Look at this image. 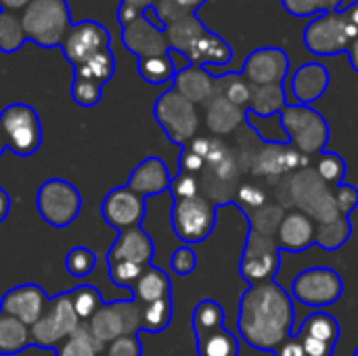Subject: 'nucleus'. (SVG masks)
<instances>
[{"mask_svg": "<svg viewBox=\"0 0 358 356\" xmlns=\"http://www.w3.org/2000/svg\"><path fill=\"white\" fill-rule=\"evenodd\" d=\"M27 346H31L29 327L19 319L0 313V356L19 355Z\"/></svg>", "mask_w": 358, "mask_h": 356, "instance_id": "nucleus-30", "label": "nucleus"}, {"mask_svg": "<svg viewBox=\"0 0 358 356\" xmlns=\"http://www.w3.org/2000/svg\"><path fill=\"white\" fill-rule=\"evenodd\" d=\"M107 266H109L111 283L117 285V287H126V290H132V285L138 281V277L145 271V266H138V264H132V262H113V264H107Z\"/></svg>", "mask_w": 358, "mask_h": 356, "instance_id": "nucleus-46", "label": "nucleus"}, {"mask_svg": "<svg viewBox=\"0 0 358 356\" xmlns=\"http://www.w3.org/2000/svg\"><path fill=\"white\" fill-rule=\"evenodd\" d=\"M103 97V86L88 80V78H80L73 76L71 82V99L76 101V105L80 107H94Z\"/></svg>", "mask_w": 358, "mask_h": 356, "instance_id": "nucleus-45", "label": "nucleus"}, {"mask_svg": "<svg viewBox=\"0 0 358 356\" xmlns=\"http://www.w3.org/2000/svg\"><path fill=\"white\" fill-rule=\"evenodd\" d=\"M164 31H166L170 50H174V52H178V55H182L187 59V55L191 52V48L197 44V40L208 29L199 21V17L195 13H185L178 19H174L172 23H168L164 27Z\"/></svg>", "mask_w": 358, "mask_h": 356, "instance_id": "nucleus-26", "label": "nucleus"}, {"mask_svg": "<svg viewBox=\"0 0 358 356\" xmlns=\"http://www.w3.org/2000/svg\"><path fill=\"white\" fill-rule=\"evenodd\" d=\"M94 264H96V256L92 250L84 248V245H76L67 252L65 256V269L71 277H78V279H84L88 277L92 271H94Z\"/></svg>", "mask_w": 358, "mask_h": 356, "instance_id": "nucleus-44", "label": "nucleus"}, {"mask_svg": "<svg viewBox=\"0 0 358 356\" xmlns=\"http://www.w3.org/2000/svg\"><path fill=\"white\" fill-rule=\"evenodd\" d=\"M178 8H182V10H187V13H195L206 0H172Z\"/></svg>", "mask_w": 358, "mask_h": 356, "instance_id": "nucleus-57", "label": "nucleus"}, {"mask_svg": "<svg viewBox=\"0 0 358 356\" xmlns=\"http://www.w3.org/2000/svg\"><path fill=\"white\" fill-rule=\"evenodd\" d=\"M352 235V225L346 216H338L336 220H329V222H319L317 225V245L327 250V252H334L338 248H342Z\"/></svg>", "mask_w": 358, "mask_h": 356, "instance_id": "nucleus-35", "label": "nucleus"}, {"mask_svg": "<svg viewBox=\"0 0 358 356\" xmlns=\"http://www.w3.org/2000/svg\"><path fill=\"white\" fill-rule=\"evenodd\" d=\"M315 172L317 176L327 185V187H338L344 183V176H346V162L340 153H334V151H323L317 159V166H315Z\"/></svg>", "mask_w": 358, "mask_h": 356, "instance_id": "nucleus-41", "label": "nucleus"}, {"mask_svg": "<svg viewBox=\"0 0 358 356\" xmlns=\"http://www.w3.org/2000/svg\"><path fill=\"white\" fill-rule=\"evenodd\" d=\"M0 134L19 157L34 155L42 145V124L34 107L25 103H10L0 111Z\"/></svg>", "mask_w": 358, "mask_h": 356, "instance_id": "nucleus-5", "label": "nucleus"}, {"mask_svg": "<svg viewBox=\"0 0 358 356\" xmlns=\"http://www.w3.org/2000/svg\"><path fill=\"white\" fill-rule=\"evenodd\" d=\"M170 193H172L174 201L195 197V195H199V180L195 178V174L180 172L176 178H172V183H170Z\"/></svg>", "mask_w": 358, "mask_h": 356, "instance_id": "nucleus-50", "label": "nucleus"}, {"mask_svg": "<svg viewBox=\"0 0 358 356\" xmlns=\"http://www.w3.org/2000/svg\"><path fill=\"white\" fill-rule=\"evenodd\" d=\"M233 59V48L231 44L220 38L218 34L206 31L197 44L191 48V52L187 55V61L191 65H199V67H210V65H227Z\"/></svg>", "mask_w": 358, "mask_h": 356, "instance_id": "nucleus-28", "label": "nucleus"}, {"mask_svg": "<svg viewBox=\"0 0 358 356\" xmlns=\"http://www.w3.org/2000/svg\"><path fill=\"white\" fill-rule=\"evenodd\" d=\"M138 73L145 82L149 84H168L174 80L178 67L172 61V52L159 55V57H149V59H138L136 63Z\"/></svg>", "mask_w": 358, "mask_h": 356, "instance_id": "nucleus-36", "label": "nucleus"}, {"mask_svg": "<svg viewBox=\"0 0 358 356\" xmlns=\"http://www.w3.org/2000/svg\"><path fill=\"white\" fill-rule=\"evenodd\" d=\"M155 256L153 239L143 231V227L122 231L107 254V264L113 262H132L138 266H149Z\"/></svg>", "mask_w": 358, "mask_h": 356, "instance_id": "nucleus-20", "label": "nucleus"}, {"mask_svg": "<svg viewBox=\"0 0 358 356\" xmlns=\"http://www.w3.org/2000/svg\"><path fill=\"white\" fill-rule=\"evenodd\" d=\"M178 166H180V172L197 174V172H201V170L206 168V162H203V157H199V155H197L195 151H191L189 147H182Z\"/></svg>", "mask_w": 358, "mask_h": 356, "instance_id": "nucleus-52", "label": "nucleus"}, {"mask_svg": "<svg viewBox=\"0 0 358 356\" xmlns=\"http://www.w3.org/2000/svg\"><path fill=\"white\" fill-rule=\"evenodd\" d=\"M27 36L23 31L21 15L0 10V52L13 55L25 44Z\"/></svg>", "mask_w": 358, "mask_h": 356, "instance_id": "nucleus-38", "label": "nucleus"}, {"mask_svg": "<svg viewBox=\"0 0 358 356\" xmlns=\"http://www.w3.org/2000/svg\"><path fill=\"white\" fill-rule=\"evenodd\" d=\"M245 115H248V109L233 105L218 92L206 103V124L210 132L216 136L235 132L245 122Z\"/></svg>", "mask_w": 358, "mask_h": 356, "instance_id": "nucleus-25", "label": "nucleus"}, {"mask_svg": "<svg viewBox=\"0 0 358 356\" xmlns=\"http://www.w3.org/2000/svg\"><path fill=\"white\" fill-rule=\"evenodd\" d=\"M344 0H281L283 8L294 17H321L340 8Z\"/></svg>", "mask_w": 358, "mask_h": 356, "instance_id": "nucleus-42", "label": "nucleus"}, {"mask_svg": "<svg viewBox=\"0 0 358 356\" xmlns=\"http://www.w3.org/2000/svg\"><path fill=\"white\" fill-rule=\"evenodd\" d=\"M172 298L170 300H157L151 304H141V327L149 334L164 332L172 321Z\"/></svg>", "mask_w": 358, "mask_h": 356, "instance_id": "nucleus-40", "label": "nucleus"}, {"mask_svg": "<svg viewBox=\"0 0 358 356\" xmlns=\"http://www.w3.org/2000/svg\"><path fill=\"white\" fill-rule=\"evenodd\" d=\"M191 323H193L195 338L206 336L210 332H216V329L224 327V311L216 300H201L193 311Z\"/></svg>", "mask_w": 358, "mask_h": 356, "instance_id": "nucleus-37", "label": "nucleus"}, {"mask_svg": "<svg viewBox=\"0 0 358 356\" xmlns=\"http://www.w3.org/2000/svg\"><path fill=\"white\" fill-rule=\"evenodd\" d=\"M105 346L92 336L86 323H80V327L67 336L57 348V356H103Z\"/></svg>", "mask_w": 358, "mask_h": 356, "instance_id": "nucleus-31", "label": "nucleus"}, {"mask_svg": "<svg viewBox=\"0 0 358 356\" xmlns=\"http://www.w3.org/2000/svg\"><path fill=\"white\" fill-rule=\"evenodd\" d=\"M48 300L50 298L46 296V292L40 285L23 283V285L8 290L0 298V313L10 315V317L19 319L21 323H25L27 327H31L46 311Z\"/></svg>", "mask_w": 358, "mask_h": 356, "instance_id": "nucleus-19", "label": "nucleus"}, {"mask_svg": "<svg viewBox=\"0 0 358 356\" xmlns=\"http://www.w3.org/2000/svg\"><path fill=\"white\" fill-rule=\"evenodd\" d=\"M80 327V319L69 300V292L57 294L48 300L42 317L29 327L31 344L40 348H57L67 336Z\"/></svg>", "mask_w": 358, "mask_h": 356, "instance_id": "nucleus-9", "label": "nucleus"}, {"mask_svg": "<svg viewBox=\"0 0 358 356\" xmlns=\"http://www.w3.org/2000/svg\"><path fill=\"white\" fill-rule=\"evenodd\" d=\"M287 94L283 84H268V86H252V97L248 105V113L258 118H273L285 109Z\"/></svg>", "mask_w": 358, "mask_h": 356, "instance_id": "nucleus-29", "label": "nucleus"}, {"mask_svg": "<svg viewBox=\"0 0 358 356\" xmlns=\"http://www.w3.org/2000/svg\"><path fill=\"white\" fill-rule=\"evenodd\" d=\"M21 23L27 40L42 48H55L71 27L67 0H31L21 13Z\"/></svg>", "mask_w": 358, "mask_h": 356, "instance_id": "nucleus-4", "label": "nucleus"}, {"mask_svg": "<svg viewBox=\"0 0 358 356\" xmlns=\"http://www.w3.org/2000/svg\"><path fill=\"white\" fill-rule=\"evenodd\" d=\"M294 321V300L277 281L250 285L239 300L237 332L256 350L273 353L292 336Z\"/></svg>", "mask_w": 358, "mask_h": 356, "instance_id": "nucleus-1", "label": "nucleus"}, {"mask_svg": "<svg viewBox=\"0 0 358 356\" xmlns=\"http://www.w3.org/2000/svg\"><path fill=\"white\" fill-rule=\"evenodd\" d=\"M292 197L300 212L308 214L317 225L336 220L340 216L334 201V189L327 187L315 170L304 168L292 178Z\"/></svg>", "mask_w": 358, "mask_h": 356, "instance_id": "nucleus-12", "label": "nucleus"}, {"mask_svg": "<svg viewBox=\"0 0 358 356\" xmlns=\"http://www.w3.org/2000/svg\"><path fill=\"white\" fill-rule=\"evenodd\" d=\"M103 220L117 233L141 227L145 218V199L134 195L128 187L111 189L101 204Z\"/></svg>", "mask_w": 358, "mask_h": 356, "instance_id": "nucleus-16", "label": "nucleus"}, {"mask_svg": "<svg viewBox=\"0 0 358 356\" xmlns=\"http://www.w3.org/2000/svg\"><path fill=\"white\" fill-rule=\"evenodd\" d=\"M157 0H122L117 8V21L120 25H128L136 17H141L147 8H153Z\"/></svg>", "mask_w": 358, "mask_h": 356, "instance_id": "nucleus-51", "label": "nucleus"}, {"mask_svg": "<svg viewBox=\"0 0 358 356\" xmlns=\"http://www.w3.org/2000/svg\"><path fill=\"white\" fill-rule=\"evenodd\" d=\"M281 269V248L273 235H262L250 229L243 256L239 262V275L250 283L275 281V275Z\"/></svg>", "mask_w": 358, "mask_h": 356, "instance_id": "nucleus-11", "label": "nucleus"}, {"mask_svg": "<svg viewBox=\"0 0 358 356\" xmlns=\"http://www.w3.org/2000/svg\"><path fill=\"white\" fill-rule=\"evenodd\" d=\"M216 92L222 94L233 105L248 109L252 97V84L243 78L241 71H229L224 76H216Z\"/></svg>", "mask_w": 358, "mask_h": 356, "instance_id": "nucleus-34", "label": "nucleus"}, {"mask_svg": "<svg viewBox=\"0 0 358 356\" xmlns=\"http://www.w3.org/2000/svg\"><path fill=\"white\" fill-rule=\"evenodd\" d=\"M289 88L298 105L310 107V103L319 101L329 88V71L321 63H304L296 69Z\"/></svg>", "mask_w": 358, "mask_h": 356, "instance_id": "nucleus-24", "label": "nucleus"}, {"mask_svg": "<svg viewBox=\"0 0 358 356\" xmlns=\"http://www.w3.org/2000/svg\"><path fill=\"white\" fill-rule=\"evenodd\" d=\"M275 239L281 252H304L317 241V222L300 210L287 212L277 229Z\"/></svg>", "mask_w": 358, "mask_h": 356, "instance_id": "nucleus-22", "label": "nucleus"}, {"mask_svg": "<svg viewBox=\"0 0 358 356\" xmlns=\"http://www.w3.org/2000/svg\"><path fill=\"white\" fill-rule=\"evenodd\" d=\"M273 356H308L302 342L296 338V336H289L283 344H279L275 350H273Z\"/></svg>", "mask_w": 358, "mask_h": 356, "instance_id": "nucleus-53", "label": "nucleus"}, {"mask_svg": "<svg viewBox=\"0 0 358 356\" xmlns=\"http://www.w3.org/2000/svg\"><path fill=\"white\" fill-rule=\"evenodd\" d=\"M170 183H172V176L168 172V166L164 159L151 155V157H145L130 174L128 178V189L138 195V197H153V195H162L166 191H170Z\"/></svg>", "mask_w": 358, "mask_h": 356, "instance_id": "nucleus-21", "label": "nucleus"}, {"mask_svg": "<svg viewBox=\"0 0 358 356\" xmlns=\"http://www.w3.org/2000/svg\"><path fill=\"white\" fill-rule=\"evenodd\" d=\"M132 298L138 304H151L157 300H170L172 298V281L168 277L166 271L149 264L145 266L143 275L138 277V281L132 285Z\"/></svg>", "mask_w": 358, "mask_h": 356, "instance_id": "nucleus-27", "label": "nucleus"}, {"mask_svg": "<svg viewBox=\"0 0 358 356\" xmlns=\"http://www.w3.org/2000/svg\"><path fill=\"white\" fill-rule=\"evenodd\" d=\"M218 204H212L203 195L174 201L172 206V229L185 245L206 241L216 227Z\"/></svg>", "mask_w": 358, "mask_h": 356, "instance_id": "nucleus-7", "label": "nucleus"}, {"mask_svg": "<svg viewBox=\"0 0 358 356\" xmlns=\"http://www.w3.org/2000/svg\"><path fill=\"white\" fill-rule=\"evenodd\" d=\"M243 204H250V206H254L256 210L260 208V206H264V195H262V191L260 189H256V187H243L241 191H239V208L243 206Z\"/></svg>", "mask_w": 358, "mask_h": 356, "instance_id": "nucleus-54", "label": "nucleus"}, {"mask_svg": "<svg viewBox=\"0 0 358 356\" xmlns=\"http://www.w3.org/2000/svg\"><path fill=\"white\" fill-rule=\"evenodd\" d=\"M296 338L308 356H331L340 340V323L327 313H313L302 321Z\"/></svg>", "mask_w": 358, "mask_h": 356, "instance_id": "nucleus-18", "label": "nucleus"}, {"mask_svg": "<svg viewBox=\"0 0 358 356\" xmlns=\"http://www.w3.org/2000/svg\"><path fill=\"white\" fill-rule=\"evenodd\" d=\"M283 210L279 206H260L256 214H250V229L262 235H277V229L283 220Z\"/></svg>", "mask_w": 358, "mask_h": 356, "instance_id": "nucleus-43", "label": "nucleus"}, {"mask_svg": "<svg viewBox=\"0 0 358 356\" xmlns=\"http://www.w3.org/2000/svg\"><path fill=\"white\" fill-rule=\"evenodd\" d=\"M143 355V344L138 336H124L117 338L109 344H105L103 356H141Z\"/></svg>", "mask_w": 358, "mask_h": 356, "instance_id": "nucleus-49", "label": "nucleus"}, {"mask_svg": "<svg viewBox=\"0 0 358 356\" xmlns=\"http://www.w3.org/2000/svg\"><path fill=\"white\" fill-rule=\"evenodd\" d=\"M113 73H115V59H113L111 48H105L96 52L94 57H90L88 61H84L82 65L73 67V76L88 78L101 86H105L113 78Z\"/></svg>", "mask_w": 358, "mask_h": 356, "instance_id": "nucleus-33", "label": "nucleus"}, {"mask_svg": "<svg viewBox=\"0 0 358 356\" xmlns=\"http://www.w3.org/2000/svg\"><path fill=\"white\" fill-rule=\"evenodd\" d=\"M344 281L329 266L302 271L292 283V296L308 308H327L342 298Z\"/></svg>", "mask_w": 358, "mask_h": 356, "instance_id": "nucleus-13", "label": "nucleus"}, {"mask_svg": "<svg viewBox=\"0 0 358 356\" xmlns=\"http://www.w3.org/2000/svg\"><path fill=\"white\" fill-rule=\"evenodd\" d=\"M36 208L46 225L65 229L78 218L82 210V195L69 180L48 178L38 189Z\"/></svg>", "mask_w": 358, "mask_h": 356, "instance_id": "nucleus-8", "label": "nucleus"}, {"mask_svg": "<svg viewBox=\"0 0 358 356\" xmlns=\"http://www.w3.org/2000/svg\"><path fill=\"white\" fill-rule=\"evenodd\" d=\"M197 356H239V340L233 332L220 327L206 336L195 338Z\"/></svg>", "mask_w": 358, "mask_h": 356, "instance_id": "nucleus-32", "label": "nucleus"}, {"mask_svg": "<svg viewBox=\"0 0 358 356\" xmlns=\"http://www.w3.org/2000/svg\"><path fill=\"white\" fill-rule=\"evenodd\" d=\"M153 115L162 126V130L166 132V136L180 147L189 145L197 136L199 130L197 105L187 101L174 88H168L157 97L153 105Z\"/></svg>", "mask_w": 358, "mask_h": 356, "instance_id": "nucleus-6", "label": "nucleus"}, {"mask_svg": "<svg viewBox=\"0 0 358 356\" xmlns=\"http://www.w3.org/2000/svg\"><path fill=\"white\" fill-rule=\"evenodd\" d=\"M172 88L193 105H206L216 94V76H212L206 67L189 65L176 71Z\"/></svg>", "mask_w": 358, "mask_h": 356, "instance_id": "nucleus-23", "label": "nucleus"}, {"mask_svg": "<svg viewBox=\"0 0 358 356\" xmlns=\"http://www.w3.org/2000/svg\"><path fill=\"white\" fill-rule=\"evenodd\" d=\"M241 73L252 86L283 84L289 73V57L277 46L256 48L248 55Z\"/></svg>", "mask_w": 358, "mask_h": 356, "instance_id": "nucleus-15", "label": "nucleus"}, {"mask_svg": "<svg viewBox=\"0 0 358 356\" xmlns=\"http://www.w3.org/2000/svg\"><path fill=\"white\" fill-rule=\"evenodd\" d=\"M287 143L304 157L321 155L329 141L327 120L308 105H287L279 113Z\"/></svg>", "mask_w": 358, "mask_h": 356, "instance_id": "nucleus-3", "label": "nucleus"}, {"mask_svg": "<svg viewBox=\"0 0 358 356\" xmlns=\"http://www.w3.org/2000/svg\"><path fill=\"white\" fill-rule=\"evenodd\" d=\"M122 42L132 55H136V59H149L170 52L164 27L151 23L147 13L122 27Z\"/></svg>", "mask_w": 358, "mask_h": 356, "instance_id": "nucleus-17", "label": "nucleus"}, {"mask_svg": "<svg viewBox=\"0 0 358 356\" xmlns=\"http://www.w3.org/2000/svg\"><path fill=\"white\" fill-rule=\"evenodd\" d=\"M358 36V0L342 10L315 17L304 29V44L319 57L346 52Z\"/></svg>", "mask_w": 358, "mask_h": 356, "instance_id": "nucleus-2", "label": "nucleus"}, {"mask_svg": "<svg viewBox=\"0 0 358 356\" xmlns=\"http://www.w3.org/2000/svg\"><path fill=\"white\" fill-rule=\"evenodd\" d=\"M69 300L80 323H88L96 315V311L105 304L101 292L94 285H78L76 290L69 292Z\"/></svg>", "mask_w": 358, "mask_h": 356, "instance_id": "nucleus-39", "label": "nucleus"}, {"mask_svg": "<svg viewBox=\"0 0 358 356\" xmlns=\"http://www.w3.org/2000/svg\"><path fill=\"white\" fill-rule=\"evenodd\" d=\"M170 269L178 275V277H189L195 269H197V254L191 245H180L174 250L172 258H170Z\"/></svg>", "mask_w": 358, "mask_h": 356, "instance_id": "nucleus-47", "label": "nucleus"}, {"mask_svg": "<svg viewBox=\"0 0 358 356\" xmlns=\"http://www.w3.org/2000/svg\"><path fill=\"white\" fill-rule=\"evenodd\" d=\"M348 59H350V65H352V69L358 73V36L352 40V44L348 46Z\"/></svg>", "mask_w": 358, "mask_h": 356, "instance_id": "nucleus-58", "label": "nucleus"}, {"mask_svg": "<svg viewBox=\"0 0 358 356\" xmlns=\"http://www.w3.org/2000/svg\"><path fill=\"white\" fill-rule=\"evenodd\" d=\"M355 356H358V346H357V350H355Z\"/></svg>", "mask_w": 358, "mask_h": 356, "instance_id": "nucleus-60", "label": "nucleus"}, {"mask_svg": "<svg viewBox=\"0 0 358 356\" xmlns=\"http://www.w3.org/2000/svg\"><path fill=\"white\" fill-rule=\"evenodd\" d=\"M334 201H336V208L340 212V216H350L358 206V189L355 185H348V183H342L334 189Z\"/></svg>", "mask_w": 358, "mask_h": 356, "instance_id": "nucleus-48", "label": "nucleus"}, {"mask_svg": "<svg viewBox=\"0 0 358 356\" xmlns=\"http://www.w3.org/2000/svg\"><path fill=\"white\" fill-rule=\"evenodd\" d=\"M8 212H10V197H8V193L0 187V222L6 220Z\"/></svg>", "mask_w": 358, "mask_h": 356, "instance_id": "nucleus-56", "label": "nucleus"}, {"mask_svg": "<svg viewBox=\"0 0 358 356\" xmlns=\"http://www.w3.org/2000/svg\"><path fill=\"white\" fill-rule=\"evenodd\" d=\"M31 0H0V10H8V13H23L27 8Z\"/></svg>", "mask_w": 358, "mask_h": 356, "instance_id": "nucleus-55", "label": "nucleus"}, {"mask_svg": "<svg viewBox=\"0 0 358 356\" xmlns=\"http://www.w3.org/2000/svg\"><path fill=\"white\" fill-rule=\"evenodd\" d=\"M109 44H111L109 29L105 25H101L99 21L84 19V21L71 23V27L63 36L59 48L63 50L65 59L73 67H78L84 61H88L90 57H94L96 52L111 48Z\"/></svg>", "mask_w": 358, "mask_h": 356, "instance_id": "nucleus-14", "label": "nucleus"}, {"mask_svg": "<svg viewBox=\"0 0 358 356\" xmlns=\"http://www.w3.org/2000/svg\"><path fill=\"white\" fill-rule=\"evenodd\" d=\"M86 325L103 346L124 336H138V332H143L141 304L134 298L113 300L103 304Z\"/></svg>", "mask_w": 358, "mask_h": 356, "instance_id": "nucleus-10", "label": "nucleus"}, {"mask_svg": "<svg viewBox=\"0 0 358 356\" xmlns=\"http://www.w3.org/2000/svg\"><path fill=\"white\" fill-rule=\"evenodd\" d=\"M6 151V143H4V138H2V134H0V155Z\"/></svg>", "mask_w": 358, "mask_h": 356, "instance_id": "nucleus-59", "label": "nucleus"}]
</instances>
